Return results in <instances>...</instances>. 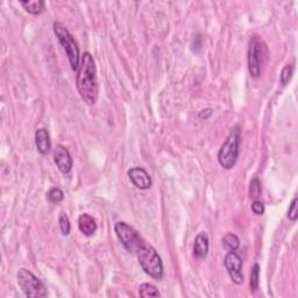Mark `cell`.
I'll use <instances>...</instances> for the list:
<instances>
[{
  "mask_svg": "<svg viewBox=\"0 0 298 298\" xmlns=\"http://www.w3.org/2000/svg\"><path fill=\"white\" fill-rule=\"evenodd\" d=\"M76 86L82 101L88 105H94L98 101V78L94 59L90 53L82 56V62L77 70Z\"/></svg>",
  "mask_w": 298,
  "mask_h": 298,
  "instance_id": "6da1fadb",
  "label": "cell"
},
{
  "mask_svg": "<svg viewBox=\"0 0 298 298\" xmlns=\"http://www.w3.org/2000/svg\"><path fill=\"white\" fill-rule=\"evenodd\" d=\"M137 260L146 274L152 276L153 279L160 280L163 276V263L161 257L153 246L142 241L139 248L136 249Z\"/></svg>",
  "mask_w": 298,
  "mask_h": 298,
  "instance_id": "7a4b0ae2",
  "label": "cell"
},
{
  "mask_svg": "<svg viewBox=\"0 0 298 298\" xmlns=\"http://www.w3.org/2000/svg\"><path fill=\"white\" fill-rule=\"evenodd\" d=\"M240 140L241 133L239 127L236 126L232 129L218 153V161L220 166L225 169H232L235 166L237 157H239Z\"/></svg>",
  "mask_w": 298,
  "mask_h": 298,
  "instance_id": "3957f363",
  "label": "cell"
},
{
  "mask_svg": "<svg viewBox=\"0 0 298 298\" xmlns=\"http://www.w3.org/2000/svg\"><path fill=\"white\" fill-rule=\"evenodd\" d=\"M268 57V50L266 43L257 35L252 36L248 47V70L250 76L257 78L262 72V67L265 66Z\"/></svg>",
  "mask_w": 298,
  "mask_h": 298,
  "instance_id": "277c9868",
  "label": "cell"
},
{
  "mask_svg": "<svg viewBox=\"0 0 298 298\" xmlns=\"http://www.w3.org/2000/svg\"><path fill=\"white\" fill-rule=\"evenodd\" d=\"M53 27H54V33L56 37H57V40L59 41V43H61L64 51L67 53L71 69L73 71H77L80 68V59H81L80 48H78V46H77V42L75 41V38H73L70 32H69L62 24L54 23Z\"/></svg>",
  "mask_w": 298,
  "mask_h": 298,
  "instance_id": "5b68a950",
  "label": "cell"
},
{
  "mask_svg": "<svg viewBox=\"0 0 298 298\" xmlns=\"http://www.w3.org/2000/svg\"><path fill=\"white\" fill-rule=\"evenodd\" d=\"M18 279V284L21 290L27 297L31 298H43L47 296V290L43 283L38 280L32 271H29L25 268L19 269L16 274Z\"/></svg>",
  "mask_w": 298,
  "mask_h": 298,
  "instance_id": "8992f818",
  "label": "cell"
},
{
  "mask_svg": "<svg viewBox=\"0 0 298 298\" xmlns=\"http://www.w3.org/2000/svg\"><path fill=\"white\" fill-rule=\"evenodd\" d=\"M114 231L124 247L128 252L136 253V249L139 248V246L144 241L140 237V235L137 234V232L132 226H129L128 224L124 222L116 223L114 225Z\"/></svg>",
  "mask_w": 298,
  "mask_h": 298,
  "instance_id": "52a82bcc",
  "label": "cell"
},
{
  "mask_svg": "<svg viewBox=\"0 0 298 298\" xmlns=\"http://www.w3.org/2000/svg\"><path fill=\"white\" fill-rule=\"evenodd\" d=\"M225 267L231 280L235 284H241L244 282V275L241 273L243 269V260L235 250L228 252L225 256Z\"/></svg>",
  "mask_w": 298,
  "mask_h": 298,
  "instance_id": "ba28073f",
  "label": "cell"
},
{
  "mask_svg": "<svg viewBox=\"0 0 298 298\" xmlns=\"http://www.w3.org/2000/svg\"><path fill=\"white\" fill-rule=\"evenodd\" d=\"M54 160L56 166H57L58 170L62 172V174H69L72 169V157L69 150L63 146H57L55 149L54 153Z\"/></svg>",
  "mask_w": 298,
  "mask_h": 298,
  "instance_id": "9c48e42d",
  "label": "cell"
},
{
  "mask_svg": "<svg viewBox=\"0 0 298 298\" xmlns=\"http://www.w3.org/2000/svg\"><path fill=\"white\" fill-rule=\"evenodd\" d=\"M128 177L131 182L135 185L137 189L146 190L152 187V178L148 172H147L144 168L135 167L128 170Z\"/></svg>",
  "mask_w": 298,
  "mask_h": 298,
  "instance_id": "30bf717a",
  "label": "cell"
},
{
  "mask_svg": "<svg viewBox=\"0 0 298 298\" xmlns=\"http://www.w3.org/2000/svg\"><path fill=\"white\" fill-rule=\"evenodd\" d=\"M209 236H207L205 232L200 233L196 236L195 244H193V254H195V256L198 259L206 257L207 253H209Z\"/></svg>",
  "mask_w": 298,
  "mask_h": 298,
  "instance_id": "8fae6325",
  "label": "cell"
},
{
  "mask_svg": "<svg viewBox=\"0 0 298 298\" xmlns=\"http://www.w3.org/2000/svg\"><path fill=\"white\" fill-rule=\"evenodd\" d=\"M35 145L38 150V153L47 154L51 149V140L49 133L45 128L37 129L35 133Z\"/></svg>",
  "mask_w": 298,
  "mask_h": 298,
  "instance_id": "7c38bea8",
  "label": "cell"
},
{
  "mask_svg": "<svg viewBox=\"0 0 298 298\" xmlns=\"http://www.w3.org/2000/svg\"><path fill=\"white\" fill-rule=\"evenodd\" d=\"M78 227H80V231L83 233L84 235L86 236L92 235L97 231L96 220H94L91 215L88 213L82 214L78 218Z\"/></svg>",
  "mask_w": 298,
  "mask_h": 298,
  "instance_id": "4fadbf2b",
  "label": "cell"
},
{
  "mask_svg": "<svg viewBox=\"0 0 298 298\" xmlns=\"http://www.w3.org/2000/svg\"><path fill=\"white\" fill-rule=\"evenodd\" d=\"M20 4L26 11L34 15L40 14L45 7V2L42 0H29V2H21Z\"/></svg>",
  "mask_w": 298,
  "mask_h": 298,
  "instance_id": "5bb4252c",
  "label": "cell"
},
{
  "mask_svg": "<svg viewBox=\"0 0 298 298\" xmlns=\"http://www.w3.org/2000/svg\"><path fill=\"white\" fill-rule=\"evenodd\" d=\"M139 295L141 297H160L161 296V293L157 290V288L153 286V284L150 283H144L141 284L140 288H139Z\"/></svg>",
  "mask_w": 298,
  "mask_h": 298,
  "instance_id": "9a60e30c",
  "label": "cell"
},
{
  "mask_svg": "<svg viewBox=\"0 0 298 298\" xmlns=\"http://www.w3.org/2000/svg\"><path fill=\"white\" fill-rule=\"evenodd\" d=\"M223 245L226 249L233 252V250H236L240 246V240L235 234H232V233H228L225 236L223 237Z\"/></svg>",
  "mask_w": 298,
  "mask_h": 298,
  "instance_id": "2e32d148",
  "label": "cell"
},
{
  "mask_svg": "<svg viewBox=\"0 0 298 298\" xmlns=\"http://www.w3.org/2000/svg\"><path fill=\"white\" fill-rule=\"evenodd\" d=\"M293 70H295V66L293 64H288L283 68V70L281 71L280 75V82L282 85H287L289 83V81L291 80V77L293 75Z\"/></svg>",
  "mask_w": 298,
  "mask_h": 298,
  "instance_id": "e0dca14e",
  "label": "cell"
},
{
  "mask_svg": "<svg viewBox=\"0 0 298 298\" xmlns=\"http://www.w3.org/2000/svg\"><path fill=\"white\" fill-rule=\"evenodd\" d=\"M261 191H262V189H261V183H260V181H259L256 177L255 178H253L252 181H250V185H249V195L250 197L253 198V200H257L259 197L261 196Z\"/></svg>",
  "mask_w": 298,
  "mask_h": 298,
  "instance_id": "ac0fdd59",
  "label": "cell"
},
{
  "mask_svg": "<svg viewBox=\"0 0 298 298\" xmlns=\"http://www.w3.org/2000/svg\"><path fill=\"white\" fill-rule=\"evenodd\" d=\"M259 276H260V266L255 263L252 268V273H250V288L254 291L259 289Z\"/></svg>",
  "mask_w": 298,
  "mask_h": 298,
  "instance_id": "d6986e66",
  "label": "cell"
},
{
  "mask_svg": "<svg viewBox=\"0 0 298 298\" xmlns=\"http://www.w3.org/2000/svg\"><path fill=\"white\" fill-rule=\"evenodd\" d=\"M59 227H61V232L63 235H68L70 233L71 225H70V220H69L68 215L66 213L59 214Z\"/></svg>",
  "mask_w": 298,
  "mask_h": 298,
  "instance_id": "ffe728a7",
  "label": "cell"
},
{
  "mask_svg": "<svg viewBox=\"0 0 298 298\" xmlns=\"http://www.w3.org/2000/svg\"><path fill=\"white\" fill-rule=\"evenodd\" d=\"M47 197H48V200L51 203H59L61 201H63L64 193L61 189L53 188V189L49 190L48 193H47Z\"/></svg>",
  "mask_w": 298,
  "mask_h": 298,
  "instance_id": "44dd1931",
  "label": "cell"
},
{
  "mask_svg": "<svg viewBox=\"0 0 298 298\" xmlns=\"http://www.w3.org/2000/svg\"><path fill=\"white\" fill-rule=\"evenodd\" d=\"M297 202H298V198L295 197L291 202L290 207H289L288 210V218L291 220V222H296L297 217H298V210H297Z\"/></svg>",
  "mask_w": 298,
  "mask_h": 298,
  "instance_id": "7402d4cb",
  "label": "cell"
},
{
  "mask_svg": "<svg viewBox=\"0 0 298 298\" xmlns=\"http://www.w3.org/2000/svg\"><path fill=\"white\" fill-rule=\"evenodd\" d=\"M252 210L255 214L261 215V214H263V212H265V206H263L261 202H259L256 200V201H254V203L252 204Z\"/></svg>",
  "mask_w": 298,
  "mask_h": 298,
  "instance_id": "603a6c76",
  "label": "cell"
},
{
  "mask_svg": "<svg viewBox=\"0 0 298 298\" xmlns=\"http://www.w3.org/2000/svg\"><path fill=\"white\" fill-rule=\"evenodd\" d=\"M211 115H212V110H211V109H206V110H203L201 112V113H200V118L201 119H207Z\"/></svg>",
  "mask_w": 298,
  "mask_h": 298,
  "instance_id": "cb8c5ba5",
  "label": "cell"
}]
</instances>
